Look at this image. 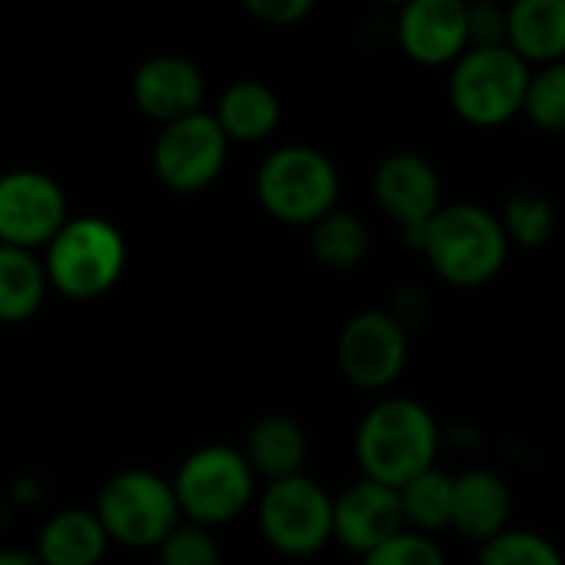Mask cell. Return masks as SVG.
Instances as JSON below:
<instances>
[{
  "label": "cell",
  "mask_w": 565,
  "mask_h": 565,
  "mask_svg": "<svg viewBox=\"0 0 565 565\" xmlns=\"http://www.w3.org/2000/svg\"><path fill=\"white\" fill-rule=\"evenodd\" d=\"M440 424L414 397H384L358 424L354 457L364 480L401 490L437 467Z\"/></svg>",
  "instance_id": "1"
},
{
  "label": "cell",
  "mask_w": 565,
  "mask_h": 565,
  "mask_svg": "<svg viewBox=\"0 0 565 565\" xmlns=\"http://www.w3.org/2000/svg\"><path fill=\"white\" fill-rule=\"evenodd\" d=\"M427 265L454 288L490 285L507 258L510 238L497 212L480 202H450L427 225L424 252Z\"/></svg>",
  "instance_id": "2"
},
{
  "label": "cell",
  "mask_w": 565,
  "mask_h": 565,
  "mask_svg": "<svg viewBox=\"0 0 565 565\" xmlns=\"http://www.w3.org/2000/svg\"><path fill=\"white\" fill-rule=\"evenodd\" d=\"M262 209L285 225H315L338 209L341 175L328 152L288 142L265 156L255 175Z\"/></svg>",
  "instance_id": "3"
},
{
  "label": "cell",
  "mask_w": 565,
  "mask_h": 565,
  "mask_svg": "<svg viewBox=\"0 0 565 565\" xmlns=\"http://www.w3.org/2000/svg\"><path fill=\"white\" fill-rule=\"evenodd\" d=\"M533 66L510 46H470L447 79L450 109L470 126H503L523 116Z\"/></svg>",
  "instance_id": "4"
},
{
  "label": "cell",
  "mask_w": 565,
  "mask_h": 565,
  "mask_svg": "<svg viewBox=\"0 0 565 565\" xmlns=\"http://www.w3.org/2000/svg\"><path fill=\"white\" fill-rule=\"evenodd\" d=\"M43 268L63 298H103L126 271V238L99 215H76L46 245Z\"/></svg>",
  "instance_id": "5"
},
{
  "label": "cell",
  "mask_w": 565,
  "mask_h": 565,
  "mask_svg": "<svg viewBox=\"0 0 565 565\" xmlns=\"http://www.w3.org/2000/svg\"><path fill=\"white\" fill-rule=\"evenodd\" d=\"M255 487L258 477L245 454L228 444H205L192 450L172 480L182 516L205 530L242 516L255 500Z\"/></svg>",
  "instance_id": "6"
},
{
  "label": "cell",
  "mask_w": 565,
  "mask_h": 565,
  "mask_svg": "<svg viewBox=\"0 0 565 565\" xmlns=\"http://www.w3.org/2000/svg\"><path fill=\"white\" fill-rule=\"evenodd\" d=\"M93 513L99 516L113 543L132 550H159L166 536L182 523V510L169 480L152 470H119L113 473Z\"/></svg>",
  "instance_id": "7"
},
{
  "label": "cell",
  "mask_w": 565,
  "mask_h": 565,
  "mask_svg": "<svg viewBox=\"0 0 565 565\" xmlns=\"http://www.w3.org/2000/svg\"><path fill=\"white\" fill-rule=\"evenodd\" d=\"M258 530L281 556L308 559L334 540V497L305 473L268 483L258 497Z\"/></svg>",
  "instance_id": "8"
},
{
  "label": "cell",
  "mask_w": 565,
  "mask_h": 565,
  "mask_svg": "<svg viewBox=\"0 0 565 565\" xmlns=\"http://www.w3.org/2000/svg\"><path fill=\"white\" fill-rule=\"evenodd\" d=\"M228 136L222 132L215 113H195L159 129L152 142V169L159 182L172 192L192 195L209 189L228 159Z\"/></svg>",
  "instance_id": "9"
},
{
  "label": "cell",
  "mask_w": 565,
  "mask_h": 565,
  "mask_svg": "<svg viewBox=\"0 0 565 565\" xmlns=\"http://www.w3.org/2000/svg\"><path fill=\"white\" fill-rule=\"evenodd\" d=\"M411 361V331L381 308L354 315L338 334V367L361 391L391 387Z\"/></svg>",
  "instance_id": "10"
},
{
  "label": "cell",
  "mask_w": 565,
  "mask_h": 565,
  "mask_svg": "<svg viewBox=\"0 0 565 565\" xmlns=\"http://www.w3.org/2000/svg\"><path fill=\"white\" fill-rule=\"evenodd\" d=\"M66 195L40 169H10L0 175V245L23 252L46 248L66 225Z\"/></svg>",
  "instance_id": "11"
},
{
  "label": "cell",
  "mask_w": 565,
  "mask_h": 565,
  "mask_svg": "<svg viewBox=\"0 0 565 565\" xmlns=\"http://www.w3.org/2000/svg\"><path fill=\"white\" fill-rule=\"evenodd\" d=\"M374 202L397 222V228L430 225L444 209V185L437 166L411 149L391 152L377 162L371 179Z\"/></svg>",
  "instance_id": "12"
},
{
  "label": "cell",
  "mask_w": 565,
  "mask_h": 565,
  "mask_svg": "<svg viewBox=\"0 0 565 565\" xmlns=\"http://www.w3.org/2000/svg\"><path fill=\"white\" fill-rule=\"evenodd\" d=\"M401 50L420 66H454L470 50L463 0H411L394 23Z\"/></svg>",
  "instance_id": "13"
},
{
  "label": "cell",
  "mask_w": 565,
  "mask_h": 565,
  "mask_svg": "<svg viewBox=\"0 0 565 565\" xmlns=\"http://www.w3.org/2000/svg\"><path fill=\"white\" fill-rule=\"evenodd\" d=\"M401 493L374 480H354L334 497V543L358 553L361 559L404 533Z\"/></svg>",
  "instance_id": "14"
},
{
  "label": "cell",
  "mask_w": 565,
  "mask_h": 565,
  "mask_svg": "<svg viewBox=\"0 0 565 565\" xmlns=\"http://www.w3.org/2000/svg\"><path fill=\"white\" fill-rule=\"evenodd\" d=\"M132 99H136V106L149 119L169 126V122H179L185 116L202 113L205 76H202V70L189 56L156 53V56H149L136 70V76H132Z\"/></svg>",
  "instance_id": "15"
},
{
  "label": "cell",
  "mask_w": 565,
  "mask_h": 565,
  "mask_svg": "<svg viewBox=\"0 0 565 565\" xmlns=\"http://www.w3.org/2000/svg\"><path fill=\"white\" fill-rule=\"evenodd\" d=\"M513 493L493 470H467L454 480V530L487 546L510 530Z\"/></svg>",
  "instance_id": "16"
},
{
  "label": "cell",
  "mask_w": 565,
  "mask_h": 565,
  "mask_svg": "<svg viewBox=\"0 0 565 565\" xmlns=\"http://www.w3.org/2000/svg\"><path fill=\"white\" fill-rule=\"evenodd\" d=\"M248 467L255 470L258 480L278 483L305 473L308 463V434L295 417L285 414H268L252 424L245 447H242Z\"/></svg>",
  "instance_id": "17"
},
{
  "label": "cell",
  "mask_w": 565,
  "mask_h": 565,
  "mask_svg": "<svg viewBox=\"0 0 565 565\" xmlns=\"http://www.w3.org/2000/svg\"><path fill=\"white\" fill-rule=\"evenodd\" d=\"M507 46L533 70L565 60V0H516Z\"/></svg>",
  "instance_id": "18"
},
{
  "label": "cell",
  "mask_w": 565,
  "mask_h": 565,
  "mask_svg": "<svg viewBox=\"0 0 565 565\" xmlns=\"http://www.w3.org/2000/svg\"><path fill=\"white\" fill-rule=\"evenodd\" d=\"M109 536L93 510H60L36 536L33 556L40 565H99Z\"/></svg>",
  "instance_id": "19"
},
{
  "label": "cell",
  "mask_w": 565,
  "mask_h": 565,
  "mask_svg": "<svg viewBox=\"0 0 565 565\" xmlns=\"http://www.w3.org/2000/svg\"><path fill=\"white\" fill-rule=\"evenodd\" d=\"M215 119L228 142H262L281 122V99L262 79H238L218 96Z\"/></svg>",
  "instance_id": "20"
},
{
  "label": "cell",
  "mask_w": 565,
  "mask_h": 565,
  "mask_svg": "<svg viewBox=\"0 0 565 565\" xmlns=\"http://www.w3.org/2000/svg\"><path fill=\"white\" fill-rule=\"evenodd\" d=\"M50 278L33 252L0 245V324H20L33 318L46 298Z\"/></svg>",
  "instance_id": "21"
},
{
  "label": "cell",
  "mask_w": 565,
  "mask_h": 565,
  "mask_svg": "<svg viewBox=\"0 0 565 565\" xmlns=\"http://www.w3.org/2000/svg\"><path fill=\"white\" fill-rule=\"evenodd\" d=\"M454 480L457 477L434 467V470L420 473L417 480H411L407 487L397 490L404 523L414 533L434 536V533L454 530Z\"/></svg>",
  "instance_id": "22"
},
{
  "label": "cell",
  "mask_w": 565,
  "mask_h": 565,
  "mask_svg": "<svg viewBox=\"0 0 565 565\" xmlns=\"http://www.w3.org/2000/svg\"><path fill=\"white\" fill-rule=\"evenodd\" d=\"M371 252V232L354 212L334 209L311 225V255L331 271H354Z\"/></svg>",
  "instance_id": "23"
},
{
  "label": "cell",
  "mask_w": 565,
  "mask_h": 565,
  "mask_svg": "<svg viewBox=\"0 0 565 565\" xmlns=\"http://www.w3.org/2000/svg\"><path fill=\"white\" fill-rule=\"evenodd\" d=\"M500 222H503L510 245H520V248H543L556 235V209L546 195L533 189L513 192L503 202Z\"/></svg>",
  "instance_id": "24"
},
{
  "label": "cell",
  "mask_w": 565,
  "mask_h": 565,
  "mask_svg": "<svg viewBox=\"0 0 565 565\" xmlns=\"http://www.w3.org/2000/svg\"><path fill=\"white\" fill-rule=\"evenodd\" d=\"M523 116L550 136H565V60L533 70Z\"/></svg>",
  "instance_id": "25"
},
{
  "label": "cell",
  "mask_w": 565,
  "mask_h": 565,
  "mask_svg": "<svg viewBox=\"0 0 565 565\" xmlns=\"http://www.w3.org/2000/svg\"><path fill=\"white\" fill-rule=\"evenodd\" d=\"M480 565H565L559 546L533 530H507L480 546Z\"/></svg>",
  "instance_id": "26"
},
{
  "label": "cell",
  "mask_w": 565,
  "mask_h": 565,
  "mask_svg": "<svg viewBox=\"0 0 565 565\" xmlns=\"http://www.w3.org/2000/svg\"><path fill=\"white\" fill-rule=\"evenodd\" d=\"M159 565H222V550L205 526L179 523L159 546Z\"/></svg>",
  "instance_id": "27"
},
{
  "label": "cell",
  "mask_w": 565,
  "mask_h": 565,
  "mask_svg": "<svg viewBox=\"0 0 565 565\" xmlns=\"http://www.w3.org/2000/svg\"><path fill=\"white\" fill-rule=\"evenodd\" d=\"M361 565H447V556L434 543V536L404 530L384 546H377L374 553H367Z\"/></svg>",
  "instance_id": "28"
},
{
  "label": "cell",
  "mask_w": 565,
  "mask_h": 565,
  "mask_svg": "<svg viewBox=\"0 0 565 565\" xmlns=\"http://www.w3.org/2000/svg\"><path fill=\"white\" fill-rule=\"evenodd\" d=\"M467 30H470V46H507L510 7H500L493 0L467 3Z\"/></svg>",
  "instance_id": "29"
},
{
  "label": "cell",
  "mask_w": 565,
  "mask_h": 565,
  "mask_svg": "<svg viewBox=\"0 0 565 565\" xmlns=\"http://www.w3.org/2000/svg\"><path fill=\"white\" fill-rule=\"evenodd\" d=\"M245 10L252 17H258L262 23L291 26V23L305 20L315 10V3L311 0H245Z\"/></svg>",
  "instance_id": "30"
},
{
  "label": "cell",
  "mask_w": 565,
  "mask_h": 565,
  "mask_svg": "<svg viewBox=\"0 0 565 565\" xmlns=\"http://www.w3.org/2000/svg\"><path fill=\"white\" fill-rule=\"evenodd\" d=\"M0 565H40V559L23 550H0Z\"/></svg>",
  "instance_id": "31"
}]
</instances>
